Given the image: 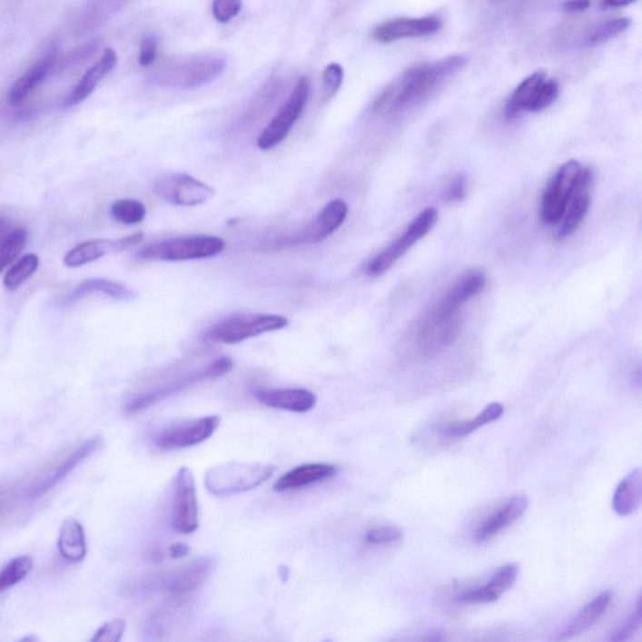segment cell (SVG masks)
<instances>
[{
  "instance_id": "49",
  "label": "cell",
  "mask_w": 642,
  "mask_h": 642,
  "mask_svg": "<svg viewBox=\"0 0 642 642\" xmlns=\"http://www.w3.org/2000/svg\"><path fill=\"white\" fill-rule=\"evenodd\" d=\"M631 2H604L601 3V6L604 8H625V6L630 5Z\"/></svg>"
},
{
  "instance_id": "35",
  "label": "cell",
  "mask_w": 642,
  "mask_h": 642,
  "mask_svg": "<svg viewBox=\"0 0 642 642\" xmlns=\"http://www.w3.org/2000/svg\"><path fill=\"white\" fill-rule=\"evenodd\" d=\"M33 558L31 556L23 555L13 558L5 568L0 571V594L13 586L18 585L23 579L31 574L33 569Z\"/></svg>"
},
{
  "instance_id": "12",
  "label": "cell",
  "mask_w": 642,
  "mask_h": 642,
  "mask_svg": "<svg viewBox=\"0 0 642 642\" xmlns=\"http://www.w3.org/2000/svg\"><path fill=\"white\" fill-rule=\"evenodd\" d=\"M584 167L578 161L571 160L559 167L549 181L539 205V219L546 225L561 222L565 211Z\"/></svg>"
},
{
  "instance_id": "5",
  "label": "cell",
  "mask_w": 642,
  "mask_h": 642,
  "mask_svg": "<svg viewBox=\"0 0 642 642\" xmlns=\"http://www.w3.org/2000/svg\"><path fill=\"white\" fill-rule=\"evenodd\" d=\"M290 321L284 315L240 314L222 319L205 332V341L212 344L236 345L248 339L282 331Z\"/></svg>"
},
{
  "instance_id": "24",
  "label": "cell",
  "mask_w": 642,
  "mask_h": 642,
  "mask_svg": "<svg viewBox=\"0 0 642 642\" xmlns=\"http://www.w3.org/2000/svg\"><path fill=\"white\" fill-rule=\"evenodd\" d=\"M256 400L263 406L304 414L314 410L318 398L308 390L302 388H279V390H259L255 393Z\"/></svg>"
},
{
  "instance_id": "3",
  "label": "cell",
  "mask_w": 642,
  "mask_h": 642,
  "mask_svg": "<svg viewBox=\"0 0 642 642\" xmlns=\"http://www.w3.org/2000/svg\"><path fill=\"white\" fill-rule=\"evenodd\" d=\"M275 466L262 463L229 462L207 470L205 486L217 497L239 495L263 485L274 476Z\"/></svg>"
},
{
  "instance_id": "14",
  "label": "cell",
  "mask_w": 642,
  "mask_h": 642,
  "mask_svg": "<svg viewBox=\"0 0 642 642\" xmlns=\"http://www.w3.org/2000/svg\"><path fill=\"white\" fill-rule=\"evenodd\" d=\"M171 525L183 535H190L199 528V499L195 477L187 467H181L174 476Z\"/></svg>"
},
{
  "instance_id": "10",
  "label": "cell",
  "mask_w": 642,
  "mask_h": 642,
  "mask_svg": "<svg viewBox=\"0 0 642 642\" xmlns=\"http://www.w3.org/2000/svg\"><path fill=\"white\" fill-rule=\"evenodd\" d=\"M309 95H311V82L308 78L301 77L296 82L294 90L285 104L281 105L278 114L272 117L268 126L263 128L262 133L259 134L256 144L260 150H272V148L279 146L289 136L308 104Z\"/></svg>"
},
{
  "instance_id": "43",
  "label": "cell",
  "mask_w": 642,
  "mask_h": 642,
  "mask_svg": "<svg viewBox=\"0 0 642 642\" xmlns=\"http://www.w3.org/2000/svg\"><path fill=\"white\" fill-rule=\"evenodd\" d=\"M158 38L156 35H148L143 38L140 45V54H138V64L143 67H150L154 64L157 57Z\"/></svg>"
},
{
  "instance_id": "38",
  "label": "cell",
  "mask_w": 642,
  "mask_h": 642,
  "mask_svg": "<svg viewBox=\"0 0 642 642\" xmlns=\"http://www.w3.org/2000/svg\"><path fill=\"white\" fill-rule=\"evenodd\" d=\"M642 621V607H641V598H638L637 602V607H635L634 612H631L630 617L627 618L620 627L617 628L610 637H608L607 642H627L634 635L637 634L638 628L641 627Z\"/></svg>"
},
{
  "instance_id": "25",
  "label": "cell",
  "mask_w": 642,
  "mask_h": 642,
  "mask_svg": "<svg viewBox=\"0 0 642 642\" xmlns=\"http://www.w3.org/2000/svg\"><path fill=\"white\" fill-rule=\"evenodd\" d=\"M612 600L610 591L601 592L596 596L594 600L588 602V605L578 612V615L561 630L556 632L549 641L551 642H568L574 638L581 637L586 631L590 630L592 627L604 617L607 611Z\"/></svg>"
},
{
  "instance_id": "13",
  "label": "cell",
  "mask_w": 642,
  "mask_h": 642,
  "mask_svg": "<svg viewBox=\"0 0 642 642\" xmlns=\"http://www.w3.org/2000/svg\"><path fill=\"white\" fill-rule=\"evenodd\" d=\"M487 275L483 270L472 269L456 282L430 309L427 315L436 321H448L463 318L460 311L486 289Z\"/></svg>"
},
{
  "instance_id": "15",
  "label": "cell",
  "mask_w": 642,
  "mask_h": 642,
  "mask_svg": "<svg viewBox=\"0 0 642 642\" xmlns=\"http://www.w3.org/2000/svg\"><path fill=\"white\" fill-rule=\"evenodd\" d=\"M222 423L219 416H207L179 421L161 430L153 438L154 447L163 452L183 449L206 442Z\"/></svg>"
},
{
  "instance_id": "6",
  "label": "cell",
  "mask_w": 642,
  "mask_h": 642,
  "mask_svg": "<svg viewBox=\"0 0 642 642\" xmlns=\"http://www.w3.org/2000/svg\"><path fill=\"white\" fill-rule=\"evenodd\" d=\"M104 444L102 437H92L82 440L74 446L65 448L55 459L47 464L26 487V497L32 499H41L47 495L67 479L68 474L90 459Z\"/></svg>"
},
{
  "instance_id": "22",
  "label": "cell",
  "mask_w": 642,
  "mask_h": 642,
  "mask_svg": "<svg viewBox=\"0 0 642 642\" xmlns=\"http://www.w3.org/2000/svg\"><path fill=\"white\" fill-rule=\"evenodd\" d=\"M57 62L58 47L57 45H51L47 51L43 53L42 57L35 61L32 67L26 69L25 74L16 79L11 90L6 94L8 104L11 105L22 104L51 74Z\"/></svg>"
},
{
  "instance_id": "7",
  "label": "cell",
  "mask_w": 642,
  "mask_h": 642,
  "mask_svg": "<svg viewBox=\"0 0 642 642\" xmlns=\"http://www.w3.org/2000/svg\"><path fill=\"white\" fill-rule=\"evenodd\" d=\"M233 361L229 357H220L213 359L211 363L205 367L197 369V370L190 371V373L183 375L169 381V383L160 385L154 390L144 391L132 398L124 406V413L128 416L140 413L147 408L153 407V404L160 403L167 398L180 394L181 391L189 390L193 385L201 383V381L215 380V378L222 377L232 370Z\"/></svg>"
},
{
  "instance_id": "4",
  "label": "cell",
  "mask_w": 642,
  "mask_h": 642,
  "mask_svg": "<svg viewBox=\"0 0 642 642\" xmlns=\"http://www.w3.org/2000/svg\"><path fill=\"white\" fill-rule=\"evenodd\" d=\"M225 248V240L219 236L177 237L144 246L137 252V258L147 262H189L215 258Z\"/></svg>"
},
{
  "instance_id": "32",
  "label": "cell",
  "mask_w": 642,
  "mask_h": 642,
  "mask_svg": "<svg viewBox=\"0 0 642 642\" xmlns=\"http://www.w3.org/2000/svg\"><path fill=\"white\" fill-rule=\"evenodd\" d=\"M641 486L640 469L628 474L617 486L612 499V507L618 516L627 517L637 511L641 505Z\"/></svg>"
},
{
  "instance_id": "48",
  "label": "cell",
  "mask_w": 642,
  "mask_h": 642,
  "mask_svg": "<svg viewBox=\"0 0 642 642\" xmlns=\"http://www.w3.org/2000/svg\"><path fill=\"white\" fill-rule=\"evenodd\" d=\"M591 3L588 2H568L565 3L564 11L571 13V15H578V13H584L590 8Z\"/></svg>"
},
{
  "instance_id": "9",
  "label": "cell",
  "mask_w": 642,
  "mask_h": 642,
  "mask_svg": "<svg viewBox=\"0 0 642 642\" xmlns=\"http://www.w3.org/2000/svg\"><path fill=\"white\" fill-rule=\"evenodd\" d=\"M463 318L438 321L426 314L420 316L406 337V347L416 358H428L450 347L459 338Z\"/></svg>"
},
{
  "instance_id": "1",
  "label": "cell",
  "mask_w": 642,
  "mask_h": 642,
  "mask_svg": "<svg viewBox=\"0 0 642 642\" xmlns=\"http://www.w3.org/2000/svg\"><path fill=\"white\" fill-rule=\"evenodd\" d=\"M466 64L463 55H450L434 64L414 65L385 88L375 101L374 110L398 112L414 107L428 100Z\"/></svg>"
},
{
  "instance_id": "31",
  "label": "cell",
  "mask_w": 642,
  "mask_h": 642,
  "mask_svg": "<svg viewBox=\"0 0 642 642\" xmlns=\"http://www.w3.org/2000/svg\"><path fill=\"white\" fill-rule=\"evenodd\" d=\"M111 252H117L116 240L94 239L79 243L65 253L64 262L67 268L75 269L97 262Z\"/></svg>"
},
{
  "instance_id": "27",
  "label": "cell",
  "mask_w": 642,
  "mask_h": 642,
  "mask_svg": "<svg viewBox=\"0 0 642 642\" xmlns=\"http://www.w3.org/2000/svg\"><path fill=\"white\" fill-rule=\"evenodd\" d=\"M338 472L339 469L334 464H301V466L295 467L284 476L280 477L276 480L274 489L276 492H286V490L304 489V487L315 485L322 480L331 479L337 476Z\"/></svg>"
},
{
  "instance_id": "17",
  "label": "cell",
  "mask_w": 642,
  "mask_h": 642,
  "mask_svg": "<svg viewBox=\"0 0 642 642\" xmlns=\"http://www.w3.org/2000/svg\"><path fill=\"white\" fill-rule=\"evenodd\" d=\"M349 206L344 200H331V202L322 207L319 215L304 229L279 240V246H281V248H291V246L311 245V243L321 242L322 240L328 239L329 236L341 229L342 223L347 220Z\"/></svg>"
},
{
  "instance_id": "52",
  "label": "cell",
  "mask_w": 642,
  "mask_h": 642,
  "mask_svg": "<svg viewBox=\"0 0 642 642\" xmlns=\"http://www.w3.org/2000/svg\"><path fill=\"white\" fill-rule=\"evenodd\" d=\"M322 642H332V641H331V640H325V641H322Z\"/></svg>"
},
{
  "instance_id": "23",
  "label": "cell",
  "mask_w": 642,
  "mask_h": 642,
  "mask_svg": "<svg viewBox=\"0 0 642 642\" xmlns=\"http://www.w3.org/2000/svg\"><path fill=\"white\" fill-rule=\"evenodd\" d=\"M592 186H594V171L591 169L582 170L581 176L576 184L574 193L569 200L568 209L561 220V226L558 230V239H566L578 229L584 222L586 215L591 206Z\"/></svg>"
},
{
  "instance_id": "21",
  "label": "cell",
  "mask_w": 642,
  "mask_h": 642,
  "mask_svg": "<svg viewBox=\"0 0 642 642\" xmlns=\"http://www.w3.org/2000/svg\"><path fill=\"white\" fill-rule=\"evenodd\" d=\"M440 26L442 22L433 15L390 19L375 26L373 37L375 41L387 44L400 39L428 37L440 31Z\"/></svg>"
},
{
  "instance_id": "34",
  "label": "cell",
  "mask_w": 642,
  "mask_h": 642,
  "mask_svg": "<svg viewBox=\"0 0 642 642\" xmlns=\"http://www.w3.org/2000/svg\"><path fill=\"white\" fill-rule=\"evenodd\" d=\"M29 233L25 227L13 230L0 240V274L15 262L25 250Z\"/></svg>"
},
{
  "instance_id": "33",
  "label": "cell",
  "mask_w": 642,
  "mask_h": 642,
  "mask_svg": "<svg viewBox=\"0 0 642 642\" xmlns=\"http://www.w3.org/2000/svg\"><path fill=\"white\" fill-rule=\"evenodd\" d=\"M39 263H41V260H39L38 255L26 253L6 272L5 279H3L5 288L9 290V291H15V290L21 288L25 282L28 281L37 272Z\"/></svg>"
},
{
  "instance_id": "40",
  "label": "cell",
  "mask_w": 642,
  "mask_h": 642,
  "mask_svg": "<svg viewBox=\"0 0 642 642\" xmlns=\"http://www.w3.org/2000/svg\"><path fill=\"white\" fill-rule=\"evenodd\" d=\"M124 631H126V621L123 618H114L102 625L90 642H121Z\"/></svg>"
},
{
  "instance_id": "18",
  "label": "cell",
  "mask_w": 642,
  "mask_h": 642,
  "mask_svg": "<svg viewBox=\"0 0 642 642\" xmlns=\"http://www.w3.org/2000/svg\"><path fill=\"white\" fill-rule=\"evenodd\" d=\"M213 568H215V561L203 556L193 559L189 564L156 576L153 584L163 594L173 596L191 594L206 584L207 579L212 575Z\"/></svg>"
},
{
  "instance_id": "2",
  "label": "cell",
  "mask_w": 642,
  "mask_h": 642,
  "mask_svg": "<svg viewBox=\"0 0 642 642\" xmlns=\"http://www.w3.org/2000/svg\"><path fill=\"white\" fill-rule=\"evenodd\" d=\"M227 67L222 53H202L167 62L153 75V82L171 90H195L222 77Z\"/></svg>"
},
{
  "instance_id": "28",
  "label": "cell",
  "mask_w": 642,
  "mask_h": 642,
  "mask_svg": "<svg viewBox=\"0 0 642 642\" xmlns=\"http://www.w3.org/2000/svg\"><path fill=\"white\" fill-rule=\"evenodd\" d=\"M92 294H102L114 301H130L136 299L137 292L130 286L122 284V282L114 281L104 278H92L84 280L81 284L75 286L74 290L64 299V304H72V302L84 299L85 296Z\"/></svg>"
},
{
  "instance_id": "51",
  "label": "cell",
  "mask_w": 642,
  "mask_h": 642,
  "mask_svg": "<svg viewBox=\"0 0 642 642\" xmlns=\"http://www.w3.org/2000/svg\"><path fill=\"white\" fill-rule=\"evenodd\" d=\"M5 227H6V222H5V219H2V217H0V233H2L3 232H5Z\"/></svg>"
},
{
  "instance_id": "37",
  "label": "cell",
  "mask_w": 642,
  "mask_h": 642,
  "mask_svg": "<svg viewBox=\"0 0 642 642\" xmlns=\"http://www.w3.org/2000/svg\"><path fill=\"white\" fill-rule=\"evenodd\" d=\"M630 25V18H617L601 23L588 35V43L590 44H601V43L610 41V39L617 37L621 33L627 31Z\"/></svg>"
},
{
  "instance_id": "29",
  "label": "cell",
  "mask_w": 642,
  "mask_h": 642,
  "mask_svg": "<svg viewBox=\"0 0 642 642\" xmlns=\"http://www.w3.org/2000/svg\"><path fill=\"white\" fill-rule=\"evenodd\" d=\"M503 414H505L503 404H489V406H487L485 410L477 414L476 417L470 418V420L450 421V423L444 424L440 428V436L448 440H462V438L470 436V434L487 426V424L499 420Z\"/></svg>"
},
{
  "instance_id": "46",
  "label": "cell",
  "mask_w": 642,
  "mask_h": 642,
  "mask_svg": "<svg viewBox=\"0 0 642 642\" xmlns=\"http://www.w3.org/2000/svg\"><path fill=\"white\" fill-rule=\"evenodd\" d=\"M143 239L144 235L143 232H136L132 233L130 236L122 237V239L116 240L117 252H124V250L140 245V243L143 242Z\"/></svg>"
},
{
  "instance_id": "36",
  "label": "cell",
  "mask_w": 642,
  "mask_h": 642,
  "mask_svg": "<svg viewBox=\"0 0 642 642\" xmlns=\"http://www.w3.org/2000/svg\"><path fill=\"white\" fill-rule=\"evenodd\" d=\"M110 212L114 222L123 225H136L143 222L147 210L141 201L123 199L112 203Z\"/></svg>"
},
{
  "instance_id": "44",
  "label": "cell",
  "mask_w": 642,
  "mask_h": 642,
  "mask_svg": "<svg viewBox=\"0 0 642 642\" xmlns=\"http://www.w3.org/2000/svg\"><path fill=\"white\" fill-rule=\"evenodd\" d=\"M467 193V180L464 176L456 177L452 183L448 184L446 189V199L448 201H462Z\"/></svg>"
},
{
  "instance_id": "39",
  "label": "cell",
  "mask_w": 642,
  "mask_h": 642,
  "mask_svg": "<svg viewBox=\"0 0 642 642\" xmlns=\"http://www.w3.org/2000/svg\"><path fill=\"white\" fill-rule=\"evenodd\" d=\"M401 538H403V531L398 527L380 526L369 529L365 533L364 541L367 545L381 546L391 545V543L400 541Z\"/></svg>"
},
{
  "instance_id": "19",
  "label": "cell",
  "mask_w": 642,
  "mask_h": 642,
  "mask_svg": "<svg viewBox=\"0 0 642 642\" xmlns=\"http://www.w3.org/2000/svg\"><path fill=\"white\" fill-rule=\"evenodd\" d=\"M519 566L507 564L487 579L486 584L464 588L454 594V601L460 605H485L499 601L507 591L511 590L519 578Z\"/></svg>"
},
{
  "instance_id": "11",
  "label": "cell",
  "mask_w": 642,
  "mask_h": 642,
  "mask_svg": "<svg viewBox=\"0 0 642 642\" xmlns=\"http://www.w3.org/2000/svg\"><path fill=\"white\" fill-rule=\"evenodd\" d=\"M559 84L556 79L548 78L546 72L538 71L523 79L517 85L506 104V117L512 120L522 112L546 110L558 97Z\"/></svg>"
},
{
  "instance_id": "50",
  "label": "cell",
  "mask_w": 642,
  "mask_h": 642,
  "mask_svg": "<svg viewBox=\"0 0 642 642\" xmlns=\"http://www.w3.org/2000/svg\"><path fill=\"white\" fill-rule=\"evenodd\" d=\"M18 642H39L37 637H35V635H28V637H25L22 638V640H19Z\"/></svg>"
},
{
  "instance_id": "41",
  "label": "cell",
  "mask_w": 642,
  "mask_h": 642,
  "mask_svg": "<svg viewBox=\"0 0 642 642\" xmlns=\"http://www.w3.org/2000/svg\"><path fill=\"white\" fill-rule=\"evenodd\" d=\"M242 9V3L240 0H216L212 3V15L217 22L229 23L236 15H240Z\"/></svg>"
},
{
  "instance_id": "16",
  "label": "cell",
  "mask_w": 642,
  "mask_h": 642,
  "mask_svg": "<svg viewBox=\"0 0 642 642\" xmlns=\"http://www.w3.org/2000/svg\"><path fill=\"white\" fill-rule=\"evenodd\" d=\"M154 195L174 206L203 205L215 195V190L187 173H169L153 184Z\"/></svg>"
},
{
  "instance_id": "20",
  "label": "cell",
  "mask_w": 642,
  "mask_h": 642,
  "mask_svg": "<svg viewBox=\"0 0 642 642\" xmlns=\"http://www.w3.org/2000/svg\"><path fill=\"white\" fill-rule=\"evenodd\" d=\"M528 506L529 500L525 495L509 497L479 523L474 532V541L485 543L495 538L513 523L519 521L528 509Z\"/></svg>"
},
{
  "instance_id": "26",
  "label": "cell",
  "mask_w": 642,
  "mask_h": 642,
  "mask_svg": "<svg viewBox=\"0 0 642 642\" xmlns=\"http://www.w3.org/2000/svg\"><path fill=\"white\" fill-rule=\"evenodd\" d=\"M117 53L114 49L105 48L104 54L97 64L92 65L90 69L79 79L74 90L65 98V107L71 108L81 104L94 94L97 85L101 84L105 75L110 74L112 69L117 65Z\"/></svg>"
},
{
  "instance_id": "8",
  "label": "cell",
  "mask_w": 642,
  "mask_h": 642,
  "mask_svg": "<svg viewBox=\"0 0 642 642\" xmlns=\"http://www.w3.org/2000/svg\"><path fill=\"white\" fill-rule=\"evenodd\" d=\"M437 222V209L427 207V209L420 211L400 236H398L393 242H390L387 248L381 250L367 263L365 274L370 278H380L385 272H390L395 263L406 255L408 250L413 248L420 240L432 232Z\"/></svg>"
},
{
  "instance_id": "45",
  "label": "cell",
  "mask_w": 642,
  "mask_h": 642,
  "mask_svg": "<svg viewBox=\"0 0 642 642\" xmlns=\"http://www.w3.org/2000/svg\"><path fill=\"white\" fill-rule=\"evenodd\" d=\"M448 637L446 632L442 630H427L420 632V634L411 635L406 638H401L398 642H447Z\"/></svg>"
},
{
  "instance_id": "47",
  "label": "cell",
  "mask_w": 642,
  "mask_h": 642,
  "mask_svg": "<svg viewBox=\"0 0 642 642\" xmlns=\"http://www.w3.org/2000/svg\"><path fill=\"white\" fill-rule=\"evenodd\" d=\"M171 558L183 559L190 553V548L186 543H173L169 549Z\"/></svg>"
},
{
  "instance_id": "42",
  "label": "cell",
  "mask_w": 642,
  "mask_h": 642,
  "mask_svg": "<svg viewBox=\"0 0 642 642\" xmlns=\"http://www.w3.org/2000/svg\"><path fill=\"white\" fill-rule=\"evenodd\" d=\"M342 79H344V69L341 64H331L322 72V82H324V90L328 94V97H332L339 88L341 87Z\"/></svg>"
},
{
  "instance_id": "30",
  "label": "cell",
  "mask_w": 642,
  "mask_h": 642,
  "mask_svg": "<svg viewBox=\"0 0 642 642\" xmlns=\"http://www.w3.org/2000/svg\"><path fill=\"white\" fill-rule=\"evenodd\" d=\"M58 551L68 562L84 561L87 556V541L82 523L74 517H68L62 523L58 536Z\"/></svg>"
}]
</instances>
